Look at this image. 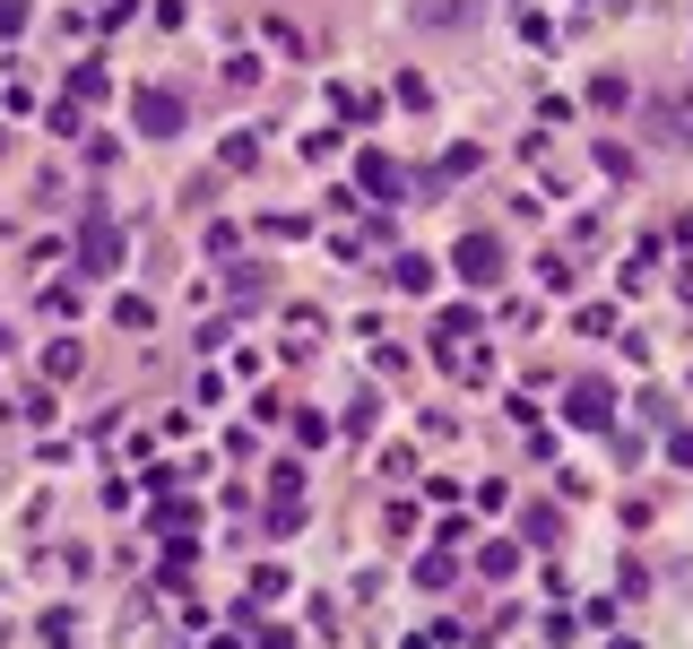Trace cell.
<instances>
[{
    "instance_id": "cell-1",
    "label": "cell",
    "mask_w": 693,
    "mask_h": 649,
    "mask_svg": "<svg viewBox=\"0 0 693 649\" xmlns=\"http://www.w3.org/2000/svg\"><path fill=\"white\" fill-rule=\"evenodd\" d=\"M114 260H121L114 216H87V225H79V269H87V278H114Z\"/></svg>"
},
{
    "instance_id": "cell-2",
    "label": "cell",
    "mask_w": 693,
    "mask_h": 649,
    "mask_svg": "<svg viewBox=\"0 0 693 649\" xmlns=\"http://www.w3.org/2000/svg\"><path fill=\"white\" fill-rule=\"evenodd\" d=\"M130 121H139L148 139H174V130H183V96H174V87H148V96L130 105Z\"/></svg>"
},
{
    "instance_id": "cell-3",
    "label": "cell",
    "mask_w": 693,
    "mask_h": 649,
    "mask_svg": "<svg viewBox=\"0 0 693 649\" xmlns=\"http://www.w3.org/2000/svg\"><path fill=\"white\" fill-rule=\"evenodd\" d=\"M451 260H460V278H468V286H494V278H503V251H494L485 234H468V243L451 251Z\"/></svg>"
},
{
    "instance_id": "cell-4",
    "label": "cell",
    "mask_w": 693,
    "mask_h": 649,
    "mask_svg": "<svg viewBox=\"0 0 693 649\" xmlns=\"http://www.w3.org/2000/svg\"><path fill=\"white\" fill-rule=\"evenodd\" d=\"M607 408H615L607 381H580V390H573V425H607Z\"/></svg>"
},
{
    "instance_id": "cell-5",
    "label": "cell",
    "mask_w": 693,
    "mask_h": 649,
    "mask_svg": "<svg viewBox=\"0 0 693 649\" xmlns=\"http://www.w3.org/2000/svg\"><path fill=\"white\" fill-rule=\"evenodd\" d=\"M390 286H408V295H425V286H434V260H416V251H408V260L390 269Z\"/></svg>"
},
{
    "instance_id": "cell-6",
    "label": "cell",
    "mask_w": 693,
    "mask_h": 649,
    "mask_svg": "<svg viewBox=\"0 0 693 649\" xmlns=\"http://www.w3.org/2000/svg\"><path fill=\"white\" fill-rule=\"evenodd\" d=\"M364 182H373L381 200H399V165H390V156H364Z\"/></svg>"
},
{
    "instance_id": "cell-7",
    "label": "cell",
    "mask_w": 693,
    "mask_h": 649,
    "mask_svg": "<svg viewBox=\"0 0 693 649\" xmlns=\"http://www.w3.org/2000/svg\"><path fill=\"white\" fill-rule=\"evenodd\" d=\"M17 26H26V9H17V0H0V35H17Z\"/></svg>"
},
{
    "instance_id": "cell-8",
    "label": "cell",
    "mask_w": 693,
    "mask_h": 649,
    "mask_svg": "<svg viewBox=\"0 0 693 649\" xmlns=\"http://www.w3.org/2000/svg\"><path fill=\"white\" fill-rule=\"evenodd\" d=\"M615 649H642V641H615Z\"/></svg>"
}]
</instances>
